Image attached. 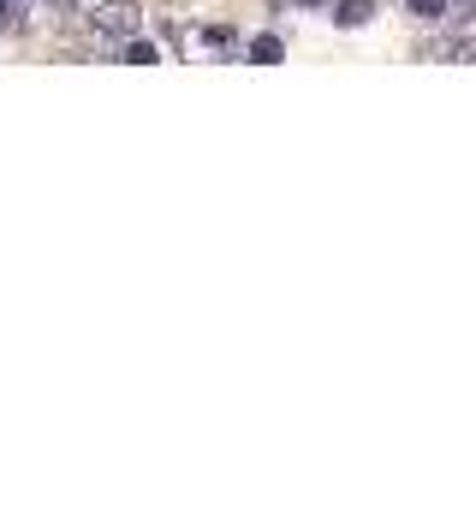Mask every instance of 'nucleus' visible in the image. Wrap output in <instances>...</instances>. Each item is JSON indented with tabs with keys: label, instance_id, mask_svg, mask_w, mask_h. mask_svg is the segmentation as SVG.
I'll return each instance as SVG.
<instances>
[{
	"label": "nucleus",
	"instance_id": "obj_1",
	"mask_svg": "<svg viewBox=\"0 0 476 512\" xmlns=\"http://www.w3.org/2000/svg\"><path fill=\"white\" fill-rule=\"evenodd\" d=\"M90 24H96V36H114V42H131V36L143 30V12H137L131 0H102V6L90 12Z\"/></svg>",
	"mask_w": 476,
	"mask_h": 512
},
{
	"label": "nucleus",
	"instance_id": "obj_7",
	"mask_svg": "<svg viewBox=\"0 0 476 512\" xmlns=\"http://www.w3.org/2000/svg\"><path fill=\"white\" fill-rule=\"evenodd\" d=\"M0 24H12V0H0Z\"/></svg>",
	"mask_w": 476,
	"mask_h": 512
},
{
	"label": "nucleus",
	"instance_id": "obj_9",
	"mask_svg": "<svg viewBox=\"0 0 476 512\" xmlns=\"http://www.w3.org/2000/svg\"><path fill=\"white\" fill-rule=\"evenodd\" d=\"M298 6H328V0H298Z\"/></svg>",
	"mask_w": 476,
	"mask_h": 512
},
{
	"label": "nucleus",
	"instance_id": "obj_6",
	"mask_svg": "<svg viewBox=\"0 0 476 512\" xmlns=\"http://www.w3.org/2000/svg\"><path fill=\"white\" fill-rule=\"evenodd\" d=\"M411 12H417V18H429V24H435V18H447V0H411Z\"/></svg>",
	"mask_w": 476,
	"mask_h": 512
},
{
	"label": "nucleus",
	"instance_id": "obj_5",
	"mask_svg": "<svg viewBox=\"0 0 476 512\" xmlns=\"http://www.w3.org/2000/svg\"><path fill=\"white\" fill-rule=\"evenodd\" d=\"M125 60H131V66H155V48H149V42H125Z\"/></svg>",
	"mask_w": 476,
	"mask_h": 512
},
{
	"label": "nucleus",
	"instance_id": "obj_3",
	"mask_svg": "<svg viewBox=\"0 0 476 512\" xmlns=\"http://www.w3.org/2000/svg\"><path fill=\"white\" fill-rule=\"evenodd\" d=\"M280 54H286V42H280V36H256V42H250V60H256V66H274Z\"/></svg>",
	"mask_w": 476,
	"mask_h": 512
},
{
	"label": "nucleus",
	"instance_id": "obj_2",
	"mask_svg": "<svg viewBox=\"0 0 476 512\" xmlns=\"http://www.w3.org/2000/svg\"><path fill=\"white\" fill-rule=\"evenodd\" d=\"M369 12H375L369 0H340V6H334V24H346V30H357V24H369Z\"/></svg>",
	"mask_w": 476,
	"mask_h": 512
},
{
	"label": "nucleus",
	"instance_id": "obj_8",
	"mask_svg": "<svg viewBox=\"0 0 476 512\" xmlns=\"http://www.w3.org/2000/svg\"><path fill=\"white\" fill-rule=\"evenodd\" d=\"M453 6H459V12H471V6H476V0H453Z\"/></svg>",
	"mask_w": 476,
	"mask_h": 512
},
{
	"label": "nucleus",
	"instance_id": "obj_4",
	"mask_svg": "<svg viewBox=\"0 0 476 512\" xmlns=\"http://www.w3.org/2000/svg\"><path fill=\"white\" fill-rule=\"evenodd\" d=\"M435 54H441V60H476V42L471 36H465V42H441Z\"/></svg>",
	"mask_w": 476,
	"mask_h": 512
}]
</instances>
